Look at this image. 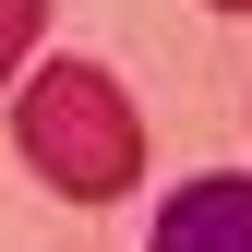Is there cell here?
Instances as JSON below:
<instances>
[{"label":"cell","mask_w":252,"mask_h":252,"mask_svg":"<svg viewBox=\"0 0 252 252\" xmlns=\"http://www.w3.org/2000/svg\"><path fill=\"white\" fill-rule=\"evenodd\" d=\"M12 156L48 192H72V204H120L144 180V108L120 96L108 60H48L12 96Z\"/></svg>","instance_id":"1"},{"label":"cell","mask_w":252,"mask_h":252,"mask_svg":"<svg viewBox=\"0 0 252 252\" xmlns=\"http://www.w3.org/2000/svg\"><path fill=\"white\" fill-rule=\"evenodd\" d=\"M144 252H252V168H204L156 204Z\"/></svg>","instance_id":"2"},{"label":"cell","mask_w":252,"mask_h":252,"mask_svg":"<svg viewBox=\"0 0 252 252\" xmlns=\"http://www.w3.org/2000/svg\"><path fill=\"white\" fill-rule=\"evenodd\" d=\"M36 36H48V0H0V84H24Z\"/></svg>","instance_id":"3"},{"label":"cell","mask_w":252,"mask_h":252,"mask_svg":"<svg viewBox=\"0 0 252 252\" xmlns=\"http://www.w3.org/2000/svg\"><path fill=\"white\" fill-rule=\"evenodd\" d=\"M216 12H252V0H216Z\"/></svg>","instance_id":"4"}]
</instances>
